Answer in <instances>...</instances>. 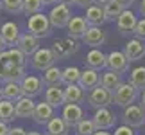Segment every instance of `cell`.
I'll use <instances>...</instances> for the list:
<instances>
[{
    "mask_svg": "<svg viewBox=\"0 0 145 135\" xmlns=\"http://www.w3.org/2000/svg\"><path fill=\"white\" fill-rule=\"evenodd\" d=\"M25 77V69L11 63L7 50L0 52V81L2 83H20Z\"/></svg>",
    "mask_w": 145,
    "mask_h": 135,
    "instance_id": "obj_1",
    "label": "cell"
},
{
    "mask_svg": "<svg viewBox=\"0 0 145 135\" xmlns=\"http://www.w3.org/2000/svg\"><path fill=\"white\" fill-rule=\"evenodd\" d=\"M27 25H29V32L32 36H36L38 40L40 38H47L50 34V22H48V16L43 15V13H38V15H32L29 16V22H27Z\"/></svg>",
    "mask_w": 145,
    "mask_h": 135,
    "instance_id": "obj_2",
    "label": "cell"
},
{
    "mask_svg": "<svg viewBox=\"0 0 145 135\" xmlns=\"http://www.w3.org/2000/svg\"><path fill=\"white\" fill-rule=\"evenodd\" d=\"M136 97H138V90L131 83H122L113 94V103L122 106V108H127L136 101Z\"/></svg>",
    "mask_w": 145,
    "mask_h": 135,
    "instance_id": "obj_3",
    "label": "cell"
},
{
    "mask_svg": "<svg viewBox=\"0 0 145 135\" xmlns=\"http://www.w3.org/2000/svg\"><path fill=\"white\" fill-rule=\"evenodd\" d=\"M77 49H79V45L75 43V40H72V38H57V40H54L52 47V54L56 56V60H63V58H68V56L75 54Z\"/></svg>",
    "mask_w": 145,
    "mask_h": 135,
    "instance_id": "obj_4",
    "label": "cell"
},
{
    "mask_svg": "<svg viewBox=\"0 0 145 135\" xmlns=\"http://www.w3.org/2000/svg\"><path fill=\"white\" fill-rule=\"evenodd\" d=\"M31 63H32V69L45 72L47 69H50V67L56 65V56L52 54V50H50V49L40 47L34 54L31 56Z\"/></svg>",
    "mask_w": 145,
    "mask_h": 135,
    "instance_id": "obj_5",
    "label": "cell"
},
{
    "mask_svg": "<svg viewBox=\"0 0 145 135\" xmlns=\"http://www.w3.org/2000/svg\"><path fill=\"white\" fill-rule=\"evenodd\" d=\"M47 16H48V22L52 27L63 29V27L68 25V22L72 18V11H70V7H66L63 4H56V5H52V9H50V13Z\"/></svg>",
    "mask_w": 145,
    "mask_h": 135,
    "instance_id": "obj_6",
    "label": "cell"
},
{
    "mask_svg": "<svg viewBox=\"0 0 145 135\" xmlns=\"http://www.w3.org/2000/svg\"><path fill=\"white\" fill-rule=\"evenodd\" d=\"M88 103H90L95 110L108 108L109 105H113V94L108 92L106 88H102V87L99 85L93 90H90V94H88Z\"/></svg>",
    "mask_w": 145,
    "mask_h": 135,
    "instance_id": "obj_7",
    "label": "cell"
},
{
    "mask_svg": "<svg viewBox=\"0 0 145 135\" xmlns=\"http://www.w3.org/2000/svg\"><path fill=\"white\" fill-rule=\"evenodd\" d=\"M122 121H124L125 126L133 128V130H135V128H140V126L145 124V112L138 105H131V106H127V108H124Z\"/></svg>",
    "mask_w": 145,
    "mask_h": 135,
    "instance_id": "obj_8",
    "label": "cell"
},
{
    "mask_svg": "<svg viewBox=\"0 0 145 135\" xmlns=\"http://www.w3.org/2000/svg\"><path fill=\"white\" fill-rule=\"evenodd\" d=\"M106 67L111 70V72H116V74H125L129 70V60L124 56V52L120 50H113L106 56Z\"/></svg>",
    "mask_w": 145,
    "mask_h": 135,
    "instance_id": "obj_9",
    "label": "cell"
},
{
    "mask_svg": "<svg viewBox=\"0 0 145 135\" xmlns=\"http://www.w3.org/2000/svg\"><path fill=\"white\" fill-rule=\"evenodd\" d=\"M14 47L27 58V56H32L40 49V40H38L36 36H32L31 32H22L18 36V42H16Z\"/></svg>",
    "mask_w": 145,
    "mask_h": 135,
    "instance_id": "obj_10",
    "label": "cell"
},
{
    "mask_svg": "<svg viewBox=\"0 0 145 135\" xmlns=\"http://www.w3.org/2000/svg\"><path fill=\"white\" fill-rule=\"evenodd\" d=\"M20 88H22V94H24V97L34 99L36 95H40V94H41V90H43L41 77H36V76H25L24 79L20 81Z\"/></svg>",
    "mask_w": 145,
    "mask_h": 135,
    "instance_id": "obj_11",
    "label": "cell"
},
{
    "mask_svg": "<svg viewBox=\"0 0 145 135\" xmlns=\"http://www.w3.org/2000/svg\"><path fill=\"white\" fill-rule=\"evenodd\" d=\"M91 121H93V124H95L97 130H109V128L115 126L116 115L109 108H99V110H95Z\"/></svg>",
    "mask_w": 145,
    "mask_h": 135,
    "instance_id": "obj_12",
    "label": "cell"
},
{
    "mask_svg": "<svg viewBox=\"0 0 145 135\" xmlns=\"http://www.w3.org/2000/svg\"><path fill=\"white\" fill-rule=\"evenodd\" d=\"M136 22H138L136 15L133 13L131 9H124V11H122V15L118 16V18H116V29H118V32H120V34L127 36L129 32H133V31H135V27H136Z\"/></svg>",
    "mask_w": 145,
    "mask_h": 135,
    "instance_id": "obj_13",
    "label": "cell"
},
{
    "mask_svg": "<svg viewBox=\"0 0 145 135\" xmlns=\"http://www.w3.org/2000/svg\"><path fill=\"white\" fill-rule=\"evenodd\" d=\"M61 119L65 121V124L68 128H72V126H77V122L81 119H84V112H82L81 105H65Z\"/></svg>",
    "mask_w": 145,
    "mask_h": 135,
    "instance_id": "obj_14",
    "label": "cell"
},
{
    "mask_svg": "<svg viewBox=\"0 0 145 135\" xmlns=\"http://www.w3.org/2000/svg\"><path fill=\"white\" fill-rule=\"evenodd\" d=\"M124 56L129 60V63H131V61H140V60H143V56H145V43L140 42V40H136V38L129 40V42L125 43Z\"/></svg>",
    "mask_w": 145,
    "mask_h": 135,
    "instance_id": "obj_15",
    "label": "cell"
},
{
    "mask_svg": "<svg viewBox=\"0 0 145 135\" xmlns=\"http://www.w3.org/2000/svg\"><path fill=\"white\" fill-rule=\"evenodd\" d=\"M66 29H68V34H70L72 40H82L86 31H88V24L82 16H72L68 25H66Z\"/></svg>",
    "mask_w": 145,
    "mask_h": 135,
    "instance_id": "obj_16",
    "label": "cell"
},
{
    "mask_svg": "<svg viewBox=\"0 0 145 135\" xmlns=\"http://www.w3.org/2000/svg\"><path fill=\"white\" fill-rule=\"evenodd\" d=\"M18 36H20V31H18V25L14 22H5L0 27V40L4 42V45L14 47L16 42H18Z\"/></svg>",
    "mask_w": 145,
    "mask_h": 135,
    "instance_id": "obj_17",
    "label": "cell"
},
{
    "mask_svg": "<svg viewBox=\"0 0 145 135\" xmlns=\"http://www.w3.org/2000/svg\"><path fill=\"white\" fill-rule=\"evenodd\" d=\"M82 90H93L95 87L100 85V74L97 70H91V69H84L81 70V76H79V83H77Z\"/></svg>",
    "mask_w": 145,
    "mask_h": 135,
    "instance_id": "obj_18",
    "label": "cell"
},
{
    "mask_svg": "<svg viewBox=\"0 0 145 135\" xmlns=\"http://www.w3.org/2000/svg\"><path fill=\"white\" fill-rule=\"evenodd\" d=\"M86 20L88 27H100L102 24H106V15H104V9L100 5H90L86 9V16H82Z\"/></svg>",
    "mask_w": 145,
    "mask_h": 135,
    "instance_id": "obj_19",
    "label": "cell"
},
{
    "mask_svg": "<svg viewBox=\"0 0 145 135\" xmlns=\"http://www.w3.org/2000/svg\"><path fill=\"white\" fill-rule=\"evenodd\" d=\"M63 94H65V105H81L86 99V92L79 85H68L66 88H63Z\"/></svg>",
    "mask_w": 145,
    "mask_h": 135,
    "instance_id": "obj_20",
    "label": "cell"
},
{
    "mask_svg": "<svg viewBox=\"0 0 145 135\" xmlns=\"http://www.w3.org/2000/svg\"><path fill=\"white\" fill-rule=\"evenodd\" d=\"M86 69H91V70H100V69H104L106 67V54L102 52L100 49H91L90 52L86 54Z\"/></svg>",
    "mask_w": 145,
    "mask_h": 135,
    "instance_id": "obj_21",
    "label": "cell"
},
{
    "mask_svg": "<svg viewBox=\"0 0 145 135\" xmlns=\"http://www.w3.org/2000/svg\"><path fill=\"white\" fill-rule=\"evenodd\" d=\"M34 108H36V103L32 99L20 97L14 105V114H16V117H20V119H27V117L34 115Z\"/></svg>",
    "mask_w": 145,
    "mask_h": 135,
    "instance_id": "obj_22",
    "label": "cell"
},
{
    "mask_svg": "<svg viewBox=\"0 0 145 135\" xmlns=\"http://www.w3.org/2000/svg\"><path fill=\"white\" fill-rule=\"evenodd\" d=\"M82 42L86 45H90V47H93V49H99L100 45L106 42V32L100 29V27H88Z\"/></svg>",
    "mask_w": 145,
    "mask_h": 135,
    "instance_id": "obj_23",
    "label": "cell"
},
{
    "mask_svg": "<svg viewBox=\"0 0 145 135\" xmlns=\"http://www.w3.org/2000/svg\"><path fill=\"white\" fill-rule=\"evenodd\" d=\"M45 103L50 105L52 108L57 106H65V94L61 87H48L45 90Z\"/></svg>",
    "mask_w": 145,
    "mask_h": 135,
    "instance_id": "obj_24",
    "label": "cell"
},
{
    "mask_svg": "<svg viewBox=\"0 0 145 135\" xmlns=\"http://www.w3.org/2000/svg\"><path fill=\"white\" fill-rule=\"evenodd\" d=\"M120 85H122V76L116 74V72L108 70V72H104V74L100 76V87L106 88L111 94H115V90L118 88Z\"/></svg>",
    "mask_w": 145,
    "mask_h": 135,
    "instance_id": "obj_25",
    "label": "cell"
},
{
    "mask_svg": "<svg viewBox=\"0 0 145 135\" xmlns=\"http://www.w3.org/2000/svg\"><path fill=\"white\" fill-rule=\"evenodd\" d=\"M34 121L38 124H47V122L54 117V108L47 103H36V108H34Z\"/></svg>",
    "mask_w": 145,
    "mask_h": 135,
    "instance_id": "obj_26",
    "label": "cell"
},
{
    "mask_svg": "<svg viewBox=\"0 0 145 135\" xmlns=\"http://www.w3.org/2000/svg\"><path fill=\"white\" fill-rule=\"evenodd\" d=\"M20 97H24L20 88V83H5L2 87V99L11 101V103H16Z\"/></svg>",
    "mask_w": 145,
    "mask_h": 135,
    "instance_id": "obj_27",
    "label": "cell"
},
{
    "mask_svg": "<svg viewBox=\"0 0 145 135\" xmlns=\"http://www.w3.org/2000/svg\"><path fill=\"white\" fill-rule=\"evenodd\" d=\"M41 83L47 87H59L61 85V69L57 67H50L43 72V77H41Z\"/></svg>",
    "mask_w": 145,
    "mask_h": 135,
    "instance_id": "obj_28",
    "label": "cell"
},
{
    "mask_svg": "<svg viewBox=\"0 0 145 135\" xmlns=\"http://www.w3.org/2000/svg\"><path fill=\"white\" fill-rule=\"evenodd\" d=\"M68 130L70 128L65 124V121L61 117H52L48 122H47V132L48 135H68Z\"/></svg>",
    "mask_w": 145,
    "mask_h": 135,
    "instance_id": "obj_29",
    "label": "cell"
},
{
    "mask_svg": "<svg viewBox=\"0 0 145 135\" xmlns=\"http://www.w3.org/2000/svg\"><path fill=\"white\" fill-rule=\"evenodd\" d=\"M16 119V114H14V103L11 101H5V99H0V121L9 124L11 121Z\"/></svg>",
    "mask_w": 145,
    "mask_h": 135,
    "instance_id": "obj_30",
    "label": "cell"
},
{
    "mask_svg": "<svg viewBox=\"0 0 145 135\" xmlns=\"http://www.w3.org/2000/svg\"><path fill=\"white\" fill-rule=\"evenodd\" d=\"M129 83L136 90H145V67H135L129 74Z\"/></svg>",
    "mask_w": 145,
    "mask_h": 135,
    "instance_id": "obj_31",
    "label": "cell"
},
{
    "mask_svg": "<svg viewBox=\"0 0 145 135\" xmlns=\"http://www.w3.org/2000/svg\"><path fill=\"white\" fill-rule=\"evenodd\" d=\"M79 76H81V70L77 67H66V69L61 70V83H65L66 87L77 85L79 83Z\"/></svg>",
    "mask_w": 145,
    "mask_h": 135,
    "instance_id": "obj_32",
    "label": "cell"
},
{
    "mask_svg": "<svg viewBox=\"0 0 145 135\" xmlns=\"http://www.w3.org/2000/svg\"><path fill=\"white\" fill-rule=\"evenodd\" d=\"M104 15H106V22H111V20H115V18H118V16L122 15V11H124V7L118 4V2H109L108 5H104Z\"/></svg>",
    "mask_w": 145,
    "mask_h": 135,
    "instance_id": "obj_33",
    "label": "cell"
},
{
    "mask_svg": "<svg viewBox=\"0 0 145 135\" xmlns=\"http://www.w3.org/2000/svg\"><path fill=\"white\" fill-rule=\"evenodd\" d=\"M75 130H77V135H93L97 132V128H95V124H93L91 119L84 117V119H81L79 122H77Z\"/></svg>",
    "mask_w": 145,
    "mask_h": 135,
    "instance_id": "obj_34",
    "label": "cell"
},
{
    "mask_svg": "<svg viewBox=\"0 0 145 135\" xmlns=\"http://www.w3.org/2000/svg\"><path fill=\"white\" fill-rule=\"evenodd\" d=\"M2 9L9 15L24 13V0H2Z\"/></svg>",
    "mask_w": 145,
    "mask_h": 135,
    "instance_id": "obj_35",
    "label": "cell"
},
{
    "mask_svg": "<svg viewBox=\"0 0 145 135\" xmlns=\"http://www.w3.org/2000/svg\"><path fill=\"white\" fill-rule=\"evenodd\" d=\"M7 56H9L11 63H14L16 67H20V69H25V65H27V58H25V56L22 54L16 47H11V49L7 50Z\"/></svg>",
    "mask_w": 145,
    "mask_h": 135,
    "instance_id": "obj_36",
    "label": "cell"
},
{
    "mask_svg": "<svg viewBox=\"0 0 145 135\" xmlns=\"http://www.w3.org/2000/svg\"><path fill=\"white\" fill-rule=\"evenodd\" d=\"M43 4L41 0H24V13L27 16H32V15H38L41 11Z\"/></svg>",
    "mask_w": 145,
    "mask_h": 135,
    "instance_id": "obj_37",
    "label": "cell"
},
{
    "mask_svg": "<svg viewBox=\"0 0 145 135\" xmlns=\"http://www.w3.org/2000/svg\"><path fill=\"white\" fill-rule=\"evenodd\" d=\"M133 34H135L136 40H140V42L145 40V18L136 22V27H135V31H133Z\"/></svg>",
    "mask_w": 145,
    "mask_h": 135,
    "instance_id": "obj_38",
    "label": "cell"
},
{
    "mask_svg": "<svg viewBox=\"0 0 145 135\" xmlns=\"http://www.w3.org/2000/svg\"><path fill=\"white\" fill-rule=\"evenodd\" d=\"M113 135H136V132L133 130V128L129 126H125V124H122L118 128H115V133Z\"/></svg>",
    "mask_w": 145,
    "mask_h": 135,
    "instance_id": "obj_39",
    "label": "cell"
},
{
    "mask_svg": "<svg viewBox=\"0 0 145 135\" xmlns=\"http://www.w3.org/2000/svg\"><path fill=\"white\" fill-rule=\"evenodd\" d=\"M75 4L79 5V7H84V9H88L90 5H95V0H75Z\"/></svg>",
    "mask_w": 145,
    "mask_h": 135,
    "instance_id": "obj_40",
    "label": "cell"
},
{
    "mask_svg": "<svg viewBox=\"0 0 145 135\" xmlns=\"http://www.w3.org/2000/svg\"><path fill=\"white\" fill-rule=\"evenodd\" d=\"M9 135H27V132L22 126H14V128H9Z\"/></svg>",
    "mask_w": 145,
    "mask_h": 135,
    "instance_id": "obj_41",
    "label": "cell"
},
{
    "mask_svg": "<svg viewBox=\"0 0 145 135\" xmlns=\"http://www.w3.org/2000/svg\"><path fill=\"white\" fill-rule=\"evenodd\" d=\"M115 2H118V4H120L124 9H129L131 5H133V2H135V0H115Z\"/></svg>",
    "mask_w": 145,
    "mask_h": 135,
    "instance_id": "obj_42",
    "label": "cell"
},
{
    "mask_svg": "<svg viewBox=\"0 0 145 135\" xmlns=\"http://www.w3.org/2000/svg\"><path fill=\"white\" fill-rule=\"evenodd\" d=\"M0 135H9V126L0 121Z\"/></svg>",
    "mask_w": 145,
    "mask_h": 135,
    "instance_id": "obj_43",
    "label": "cell"
},
{
    "mask_svg": "<svg viewBox=\"0 0 145 135\" xmlns=\"http://www.w3.org/2000/svg\"><path fill=\"white\" fill-rule=\"evenodd\" d=\"M138 106H140V108L145 112V90H143V92H142V95H140V105H138Z\"/></svg>",
    "mask_w": 145,
    "mask_h": 135,
    "instance_id": "obj_44",
    "label": "cell"
},
{
    "mask_svg": "<svg viewBox=\"0 0 145 135\" xmlns=\"http://www.w3.org/2000/svg\"><path fill=\"white\" fill-rule=\"evenodd\" d=\"M59 4H63V5H66V7H70L72 4H75V0H59Z\"/></svg>",
    "mask_w": 145,
    "mask_h": 135,
    "instance_id": "obj_45",
    "label": "cell"
},
{
    "mask_svg": "<svg viewBox=\"0 0 145 135\" xmlns=\"http://www.w3.org/2000/svg\"><path fill=\"white\" fill-rule=\"evenodd\" d=\"M95 2L100 5V7H104V5H108L109 2H113V0H95Z\"/></svg>",
    "mask_w": 145,
    "mask_h": 135,
    "instance_id": "obj_46",
    "label": "cell"
},
{
    "mask_svg": "<svg viewBox=\"0 0 145 135\" xmlns=\"http://www.w3.org/2000/svg\"><path fill=\"white\" fill-rule=\"evenodd\" d=\"M93 135H113V133H109V132H106V130H97Z\"/></svg>",
    "mask_w": 145,
    "mask_h": 135,
    "instance_id": "obj_47",
    "label": "cell"
},
{
    "mask_svg": "<svg viewBox=\"0 0 145 135\" xmlns=\"http://www.w3.org/2000/svg\"><path fill=\"white\" fill-rule=\"evenodd\" d=\"M57 0H41V4L43 5H52V4H56Z\"/></svg>",
    "mask_w": 145,
    "mask_h": 135,
    "instance_id": "obj_48",
    "label": "cell"
},
{
    "mask_svg": "<svg viewBox=\"0 0 145 135\" xmlns=\"http://www.w3.org/2000/svg\"><path fill=\"white\" fill-rule=\"evenodd\" d=\"M140 13L145 16V0H142V2H140Z\"/></svg>",
    "mask_w": 145,
    "mask_h": 135,
    "instance_id": "obj_49",
    "label": "cell"
},
{
    "mask_svg": "<svg viewBox=\"0 0 145 135\" xmlns=\"http://www.w3.org/2000/svg\"><path fill=\"white\" fill-rule=\"evenodd\" d=\"M4 50H5V45H4L2 40H0V52H4Z\"/></svg>",
    "mask_w": 145,
    "mask_h": 135,
    "instance_id": "obj_50",
    "label": "cell"
},
{
    "mask_svg": "<svg viewBox=\"0 0 145 135\" xmlns=\"http://www.w3.org/2000/svg\"><path fill=\"white\" fill-rule=\"evenodd\" d=\"M27 135H41L40 132H27Z\"/></svg>",
    "mask_w": 145,
    "mask_h": 135,
    "instance_id": "obj_51",
    "label": "cell"
},
{
    "mask_svg": "<svg viewBox=\"0 0 145 135\" xmlns=\"http://www.w3.org/2000/svg\"><path fill=\"white\" fill-rule=\"evenodd\" d=\"M0 99H2V87H0Z\"/></svg>",
    "mask_w": 145,
    "mask_h": 135,
    "instance_id": "obj_52",
    "label": "cell"
},
{
    "mask_svg": "<svg viewBox=\"0 0 145 135\" xmlns=\"http://www.w3.org/2000/svg\"><path fill=\"white\" fill-rule=\"evenodd\" d=\"M0 11H2V0H0Z\"/></svg>",
    "mask_w": 145,
    "mask_h": 135,
    "instance_id": "obj_53",
    "label": "cell"
}]
</instances>
